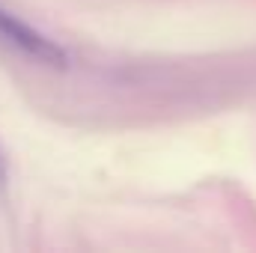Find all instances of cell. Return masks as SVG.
Listing matches in <instances>:
<instances>
[{"instance_id":"cell-2","label":"cell","mask_w":256,"mask_h":253,"mask_svg":"<svg viewBox=\"0 0 256 253\" xmlns=\"http://www.w3.org/2000/svg\"><path fill=\"white\" fill-rule=\"evenodd\" d=\"M0 182H3V167H0Z\"/></svg>"},{"instance_id":"cell-1","label":"cell","mask_w":256,"mask_h":253,"mask_svg":"<svg viewBox=\"0 0 256 253\" xmlns=\"http://www.w3.org/2000/svg\"><path fill=\"white\" fill-rule=\"evenodd\" d=\"M0 39L15 45L18 51H24L30 57H36V60H45V63H60L63 60L60 48H54L48 39H42L36 30H30L27 24H21L18 18H12L3 9H0Z\"/></svg>"}]
</instances>
